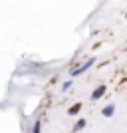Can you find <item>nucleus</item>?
I'll use <instances>...</instances> for the list:
<instances>
[{
    "label": "nucleus",
    "mask_w": 127,
    "mask_h": 133,
    "mask_svg": "<svg viewBox=\"0 0 127 133\" xmlns=\"http://www.w3.org/2000/svg\"><path fill=\"white\" fill-rule=\"evenodd\" d=\"M89 66H91V62H88V64H85V66H83V68H79V70H76V72H73V76H79V74H82V72H85V70H88Z\"/></svg>",
    "instance_id": "obj_1"
},
{
    "label": "nucleus",
    "mask_w": 127,
    "mask_h": 133,
    "mask_svg": "<svg viewBox=\"0 0 127 133\" xmlns=\"http://www.w3.org/2000/svg\"><path fill=\"white\" fill-rule=\"evenodd\" d=\"M103 91H105V89H103V88H99V89H97V91H93V95H91V97H93V99H95V97H99V95L103 94Z\"/></svg>",
    "instance_id": "obj_2"
}]
</instances>
